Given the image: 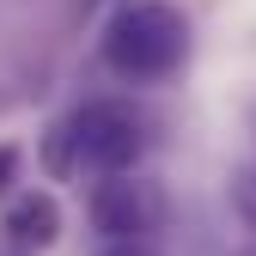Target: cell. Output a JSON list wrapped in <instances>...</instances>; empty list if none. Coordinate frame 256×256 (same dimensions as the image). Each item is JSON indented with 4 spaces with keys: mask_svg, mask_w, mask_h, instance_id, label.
Listing matches in <instances>:
<instances>
[{
    "mask_svg": "<svg viewBox=\"0 0 256 256\" xmlns=\"http://www.w3.org/2000/svg\"><path fill=\"white\" fill-rule=\"evenodd\" d=\"M0 226H6L12 250H49L61 238V202L49 189H12V196H0Z\"/></svg>",
    "mask_w": 256,
    "mask_h": 256,
    "instance_id": "cell-4",
    "label": "cell"
},
{
    "mask_svg": "<svg viewBox=\"0 0 256 256\" xmlns=\"http://www.w3.org/2000/svg\"><path fill=\"white\" fill-rule=\"evenodd\" d=\"M24 177V146L18 140H0V196H12Z\"/></svg>",
    "mask_w": 256,
    "mask_h": 256,
    "instance_id": "cell-5",
    "label": "cell"
},
{
    "mask_svg": "<svg viewBox=\"0 0 256 256\" xmlns=\"http://www.w3.org/2000/svg\"><path fill=\"white\" fill-rule=\"evenodd\" d=\"M92 232L104 244L110 238H158L165 232V189L158 177H146L140 165L110 171V177H92Z\"/></svg>",
    "mask_w": 256,
    "mask_h": 256,
    "instance_id": "cell-3",
    "label": "cell"
},
{
    "mask_svg": "<svg viewBox=\"0 0 256 256\" xmlns=\"http://www.w3.org/2000/svg\"><path fill=\"white\" fill-rule=\"evenodd\" d=\"M152 146V116L128 98H86L74 110H61L43 140H37V165L55 183H80V177H110L140 165Z\"/></svg>",
    "mask_w": 256,
    "mask_h": 256,
    "instance_id": "cell-1",
    "label": "cell"
},
{
    "mask_svg": "<svg viewBox=\"0 0 256 256\" xmlns=\"http://www.w3.org/2000/svg\"><path fill=\"white\" fill-rule=\"evenodd\" d=\"M189 49H196V30H189L183 6H171V0H128V6L110 12L104 37H98V61L128 86L177 80Z\"/></svg>",
    "mask_w": 256,
    "mask_h": 256,
    "instance_id": "cell-2",
    "label": "cell"
},
{
    "mask_svg": "<svg viewBox=\"0 0 256 256\" xmlns=\"http://www.w3.org/2000/svg\"><path fill=\"white\" fill-rule=\"evenodd\" d=\"M98 256H158V244L152 238H110Z\"/></svg>",
    "mask_w": 256,
    "mask_h": 256,
    "instance_id": "cell-6",
    "label": "cell"
}]
</instances>
